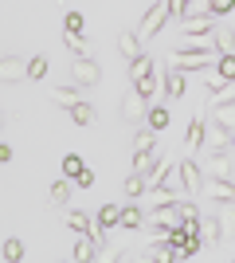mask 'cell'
I'll list each match as a JSON object with an SVG mask.
<instances>
[{"label": "cell", "instance_id": "1", "mask_svg": "<svg viewBox=\"0 0 235 263\" xmlns=\"http://www.w3.org/2000/svg\"><path fill=\"white\" fill-rule=\"evenodd\" d=\"M231 154H235V149H208V154H204V161H200L204 177H216V181H235Z\"/></svg>", "mask_w": 235, "mask_h": 263}, {"label": "cell", "instance_id": "2", "mask_svg": "<svg viewBox=\"0 0 235 263\" xmlns=\"http://www.w3.org/2000/svg\"><path fill=\"white\" fill-rule=\"evenodd\" d=\"M212 59H216L212 47H180V51H173L168 67H177V71H208Z\"/></svg>", "mask_w": 235, "mask_h": 263}, {"label": "cell", "instance_id": "3", "mask_svg": "<svg viewBox=\"0 0 235 263\" xmlns=\"http://www.w3.org/2000/svg\"><path fill=\"white\" fill-rule=\"evenodd\" d=\"M168 20H173V8H168V0H157L153 8H149L145 16H141V28H137V35H141V44H145V40H153V35L161 32V28H165Z\"/></svg>", "mask_w": 235, "mask_h": 263}, {"label": "cell", "instance_id": "4", "mask_svg": "<svg viewBox=\"0 0 235 263\" xmlns=\"http://www.w3.org/2000/svg\"><path fill=\"white\" fill-rule=\"evenodd\" d=\"M71 79H75L78 87H98L102 67L94 63V55H75V59H71Z\"/></svg>", "mask_w": 235, "mask_h": 263}, {"label": "cell", "instance_id": "5", "mask_svg": "<svg viewBox=\"0 0 235 263\" xmlns=\"http://www.w3.org/2000/svg\"><path fill=\"white\" fill-rule=\"evenodd\" d=\"M118 224H122V209H118V204H102L98 216H94V232H90V236H94L98 243H106L110 228H118Z\"/></svg>", "mask_w": 235, "mask_h": 263}, {"label": "cell", "instance_id": "6", "mask_svg": "<svg viewBox=\"0 0 235 263\" xmlns=\"http://www.w3.org/2000/svg\"><path fill=\"white\" fill-rule=\"evenodd\" d=\"M200 193H204V200H212V204H235V185H231V181H216V177H208Z\"/></svg>", "mask_w": 235, "mask_h": 263}, {"label": "cell", "instance_id": "7", "mask_svg": "<svg viewBox=\"0 0 235 263\" xmlns=\"http://www.w3.org/2000/svg\"><path fill=\"white\" fill-rule=\"evenodd\" d=\"M180 185H184V193H192V197H200V189H204V169L200 161H180Z\"/></svg>", "mask_w": 235, "mask_h": 263}, {"label": "cell", "instance_id": "8", "mask_svg": "<svg viewBox=\"0 0 235 263\" xmlns=\"http://www.w3.org/2000/svg\"><path fill=\"white\" fill-rule=\"evenodd\" d=\"M145 114H149V102L141 99L137 90H130V95H125V99H122V122H130V126H137V122L145 118Z\"/></svg>", "mask_w": 235, "mask_h": 263}, {"label": "cell", "instance_id": "9", "mask_svg": "<svg viewBox=\"0 0 235 263\" xmlns=\"http://www.w3.org/2000/svg\"><path fill=\"white\" fill-rule=\"evenodd\" d=\"M20 79H28V63L16 55H4L0 59V83H20Z\"/></svg>", "mask_w": 235, "mask_h": 263}, {"label": "cell", "instance_id": "10", "mask_svg": "<svg viewBox=\"0 0 235 263\" xmlns=\"http://www.w3.org/2000/svg\"><path fill=\"white\" fill-rule=\"evenodd\" d=\"M145 259H153V263H173V259H180V248H177V243H168V240H153V248L145 252Z\"/></svg>", "mask_w": 235, "mask_h": 263}, {"label": "cell", "instance_id": "11", "mask_svg": "<svg viewBox=\"0 0 235 263\" xmlns=\"http://www.w3.org/2000/svg\"><path fill=\"white\" fill-rule=\"evenodd\" d=\"M98 248H102V243L94 240V236H87V240H78L75 248H71V259H75V263H90V259H98V255H102Z\"/></svg>", "mask_w": 235, "mask_h": 263}, {"label": "cell", "instance_id": "12", "mask_svg": "<svg viewBox=\"0 0 235 263\" xmlns=\"http://www.w3.org/2000/svg\"><path fill=\"white\" fill-rule=\"evenodd\" d=\"M220 243H227V240H235V204H220Z\"/></svg>", "mask_w": 235, "mask_h": 263}, {"label": "cell", "instance_id": "13", "mask_svg": "<svg viewBox=\"0 0 235 263\" xmlns=\"http://www.w3.org/2000/svg\"><path fill=\"white\" fill-rule=\"evenodd\" d=\"M161 87H165V99H180V95H184V71H177V67H168L165 71V83H161Z\"/></svg>", "mask_w": 235, "mask_h": 263}, {"label": "cell", "instance_id": "14", "mask_svg": "<svg viewBox=\"0 0 235 263\" xmlns=\"http://www.w3.org/2000/svg\"><path fill=\"white\" fill-rule=\"evenodd\" d=\"M118 51H122L125 59H137V55H141V35H137L134 28H125V32L118 35Z\"/></svg>", "mask_w": 235, "mask_h": 263}, {"label": "cell", "instance_id": "15", "mask_svg": "<svg viewBox=\"0 0 235 263\" xmlns=\"http://www.w3.org/2000/svg\"><path fill=\"white\" fill-rule=\"evenodd\" d=\"M212 44H216V51H220V55H235V32L216 24V28H212Z\"/></svg>", "mask_w": 235, "mask_h": 263}, {"label": "cell", "instance_id": "16", "mask_svg": "<svg viewBox=\"0 0 235 263\" xmlns=\"http://www.w3.org/2000/svg\"><path fill=\"white\" fill-rule=\"evenodd\" d=\"M231 138H235V130H227V126H220V122L208 126V142H212V149H231Z\"/></svg>", "mask_w": 235, "mask_h": 263}, {"label": "cell", "instance_id": "17", "mask_svg": "<svg viewBox=\"0 0 235 263\" xmlns=\"http://www.w3.org/2000/svg\"><path fill=\"white\" fill-rule=\"evenodd\" d=\"M208 118L220 122V126H227V130H235V102H220V106H208Z\"/></svg>", "mask_w": 235, "mask_h": 263}, {"label": "cell", "instance_id": "18", "mask_svg": "<svg viewBox=\"0 0 235 263\" xmlns=\"http://www.w3.org/2000/svg\"><path fill=\"white\" fill-rule=\"evenodd\" d=\"M212 16H184V35H212Z\"/></svg>", "mask_w": 235, "mask_h": 263}, {"label": "cell", "instance_id": "19", "mask_svg": "<svg viewBox=\"0 0 235 263\" xmlns=\"http://www.w3.org/2000/svg\"><path fill=\"white\" fill-rule=\"evenodd\" d=\"M200 240H204V248L220 243V216H200Z\"/></svg>", "mask_w": 235, "mask_h": 263}, {"label": "cell", "instance_id": "20", "mask_svg": "<svg viewBox=\"0 0 235 263\" xmlns=\"http://www.w3.org/2000/svg\"><path fill=\"white\" fill-rule=\"evenodd\" d=\"M67 228L78 232V236H90V232H94V224H90V216H87L82 209H71V212H67Z\"/></svg>", "mask_w": 235, "mask_h": 263}, {"label": "cell", "instance_id": "21", "mask_svg": "<svg viewBox=\"0 0 235 263\" xmlns=\"http://www.w3.org/2000/svg\"><path fill=\"white\" fill-rule=\"evenodd\" d=\"M47 200H51V204H67V200H71V177H59V181H51V189H47Z\"/></svg>", "mask_w": 235, "mask_h": 263}, {"label": "cell", "instance_id": "22", "mask_svg": "<svg viewBox=\"0 0 235 263\" xmlns=\"http://www.w3.org/2000/svg\"><path fill=\"white\" fill-rule=\"evenodd\" d=\"M153 75V59H149L145 51L137 55V59H130V79H134V83H141V79H149Z\"/></svg>", "mask_w": 235, "mask_h": 263}, {"label": "cell", "instance_id": "23", "mask_svg": "<svg viewBox=\"0 0 235 263\" xmlns=\"http://www.w3.org/2000/svg\"><path fill=\"white\" fill-rule=\"evenodd\" d=\"M153 185H165V189H173V193L184 189V185H180V165H161V173H157Z\"/></svg>", "mask_w": 235, "mask_h": 263}, {"label": "cell", "instance_id": "24", "mask_svg": "<svg viewBox=\"0 0 235 263\" xmlns=\"http://www.w3.org/2000/svg\"><path fill=\"white\" fill-rule=\"evenodd\" d=\"M145 189H149V181L141 173H130V177H125V197H130V200H141V197H145Z\"/></svg>", "mask_w": 235, "mask_h": 263}, {"label": "cell", "instance_id": "25", "mask_svg": "<svg viewBox=\"0 0 235 263\" xmlns=\"http://www.w3.org/2000/svg\"><path fill=\"white\" fill-rule=\"evenodd\" d=\"M71 122L75 126H94V106L90 102H75L71 106Z\"/></svg>", "mask_w": 235, "mask_h": 263}, {"label": "cell", "instance_id": "26", "mask_svg": "<svg viewBox=\"0 0 235 263\" xmlns=\"http://www.w3.org/2000/svg\"><path fill=\"white\" fill-rule=\"evenodd\" d=\"M184 142H188V149H200V142H204V114H196V118L188 122V134H184Z\"/></svg>", "mask_w": 235, "mask_h": 263}, {"label": "cell", "instance_id": "27", "mask_svg": "<svg viewBox=\"0 0 235 263\" xmlns=\"http://www.w3.org/2000/svg\"><path fill=\"white\" fill-rule=\"evenodd\" d=\"M145 220H149V216L141 212V204H130V209H122V228H134V232H137Z\"/></svg>", "mask_w": 235, "mask_h": 263}, {"label": "cell", "instance_id": "28", "mask_svg": "<svg viewBox=\"0 0 235 263\" xmlns=\"http://www.w3.org/2000/svg\"><path fill=\"white\" fill-rule=\"evenodd\" d=\"M145 126H149L153 134H161V130L168 126V110H165V106H149V114H145Z\"/></svg>", "mask_w": 235, "mask_h": 263}, {"label": "cell", "instance_id": "29", "mask_svg": "<svg viewBox=\"0 0 235 263\" xmlns=\"http://www.w3.org/2000/svg\"><path fill=\"white\" fill-rule=\"evenodd\" d=\"M63 44H67L75 55H94V47L82 40V32H63Z\"/></svg>", "mask_w": 235, "mask_h": 263}, {"label": "cell", "instance_id": "30", "mask_svg": "<svg viewBox=\"0 0 235 263\" xmlns=\"http://www.w3.org/2000/svg\"><path fill=\"white\" fill-rule=\"evenodd\" d=\"M149 149H157V134L153 130H137L134 134V154H149Z\"/></svg>", "mask_w": 235, "mask_h": 263}, {"label": "cell", "instance_id": "31", "mask_svg": "<svg viewBox=\"0 0 235 263\" xmlns=\"http://www.w3.org/2000/svg\"><path fill=\"white\" fill-rule=\"evenodd\" d=\"M51 99H55L59 106H67V110L75 106V102H82V99H78V90H75V87H55V90H51Z\"/></svg>", "mask_w": 235, "mask_h": 263}, {"label": "cell", "instance_id": "32", "mask_svg": "<svg viewBox=\"0 0 235 263\" xmlns=\"http://www.w3.org/2000/svg\"><path fill=\"white\" fill-rule=\"evenodd\" d=\"M0 255H4L8 263H20V259H24V240H16V236H12V240H4V252H0Z\"/></svg>", "mask_w": 235, "mask_h": 263}, {"label": "cell", "instance_id": "33", "mask_svg": "<svg viewBox=\"0 0 235 263\" xmlns=\"http://www.w3.org/2000/svg\"><path fill=\"white\" fill-rule=\"evenodd\" d=\"M220 102H235V83H224L220 90H212V99H208V106H220Z\"/></svg>", "mask_w": 235, "mask_h": 263}, {"label": "cell", "instance_id": "34", "mask_svg": "<svg viewBox=\"0 0 235 263\" xmlns=\"http://www.w3.org/2000/svg\"><path fill=\"white\" fill-rule=\"evenodd\" d=\"M47 63H51L47 55H35V59H28V79H44V75H47Z\"/></svg>", "mask_w": 235, "mask_h": 263}, {"label": "cell", "instance_id": "35", "mask_svg": "<svg viewBox=\"0 0 235 263\" xmlns=\"http://www.w3.org/2000/svg\"><path fill=\"white\" fill-rule=\"evenodd\" d=\"M82 169H87V165H82V157H78V154H67V157H63V177H78Z\"/></svg>", "mask_w": 235, "mask_h": 263}, {"label": "cell", "instance_id": "36", "mask_svg": "<svg viewBox=\"0 0 235 263\" xmlns=\"http://www.w3.org/2000/svg\"><path fill=\"white\" fill-rule=\"evenodd\" d=\"M82 28H87L82 12H67V16H63V32H82Z\"/></svg>", "mask_w": 235, "mask_h": 263}, {"label": "cell", "instance_id": "37", "mask_svg": "<svg viewBox=\"0 0 235 263\" xmlns=\"http://www.w3.org/2000/svg\"><path fill=\"white\" fill-rule=\"evenodd\" d=\"M220 79L235 83V55H220Z\"/></svg>", "mask_w": 235, "mask_h": 263}, {"label": "cell", "instance_id": "38", "mask_svg": "<svg viewBox=\"0 0 235 263\" xmlns=\"http://www.w3.org/2000/svg\"><path fill=\"white\" fill-rule=\"evenodd\" d=\"M231 8H235V0H208V12H212V16H227Z\"/></svg>", "mask_w": 235, "mask_h": 263}, {"label": "cell", "instance_id": "39", "mask_svg": "<svg viewBox=\"0 0 235 263\" xmlns=\"http://www.w3.org/2000/svg\"><path fill=\"white\" fill-rule=\"evenodd\" d=\"M134 90H137V95H141V99H153V90H157V83H153V75H149V79H141V83H134Z\"/></svg>", "mask_w": 235, "mask_h": 263}, {"label": "cell", "instance_id": "40", "mask_svg": "<svg viewBox=\"0 0 235 263\" xmlns=\"http://www.w3.org/2000/svg\"><path fill=\"white\" fill-rule=\"evenodd\" d=\"M78 189H94V173H90V169L78 173Z\"/></svg>", "mask_w": 235, "mask_h": 263}, {"label": "cell", "instance_id": "41", "mask_svg": "<svg viewBox=\"0 0 235 263\" xmlns=\"http://www.w3.org/2000/svg\"><path fill=\"white\" fill-rule=\"evenodd\" d=\"M192 0H168V8H173V16H184V8H188Z\"/></svg>", "mask_w": 235, "mask_h": 263}, {"label": "cell", "instance_id": "42", "mask_svg": "<svg viewBox=\"0 0 235 263\" xmlns=\"http://www.w3.org/2000/svg\"><path fill=\"white\" fill-rule=\"evenodd\" d=\"M8 161H12V145L0 142V165H8Z\"/></svg>", "mask_w": 235, "mask_h": 263}, {"label": "cell", "instance_id": "43", "mask_svg": "<svg viewBox=\"0 0 235 263\" xmlns=\"http://www.w3.org/2000/svg\"><path fill=\"white\" fill-rule=\"evenodd\" d=\"M0 126H4V110H0Z\"/></svg>", "mask_w": 235, "mask_h": 263}, {"label": "cell", "instance_id": "44", "mask_svg": "<svg viewBox=\"0 0 235 263\" xmlns=\"http://www.w3.org/2000/svg\"><path fill=\"white\" fill-rule=\"evenodd\" d=\"M231 149H235V138H231Z\"/></svg>", "mask_w": 235, "mask_h": 263}]
</instances>
